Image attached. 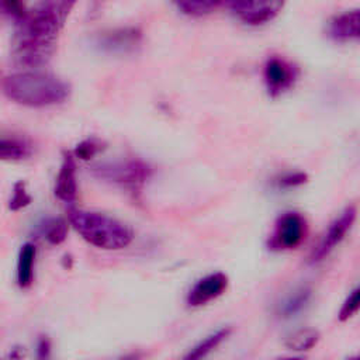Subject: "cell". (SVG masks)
I'll return each instance as SVG.
<instances>
[{
	"instance_id": "obj_1",
	"label": "cell",
	"mask_w": 360,
	"mask_h": 360,
	"mask_svg": "<svg viewBox=\"0 0 360 360\" xmlns=\"http://www.w3.org/2000/svg\"><path fill=\"white\" fill-rule=\"evenodd\" d=\"M75 1H41L15 22L11 56L18 65L39 68L52 58L59 32Z\"/></svg>"
},
{
	"instance_id": "obj_2",
	"label": "cell",
	"mask_w": 360,
	"mask_h": 360,
	"mask_svg": "<svg viewBox=\"0 0 360 360\" xmlns=\"http://www.w3.org/2000/svg\"><path fill=\"white\" fill-rule=\"evenodd\" d=\"M4 94L13 101L28 107H46L62 103L70 93V86L55 75L27 70L4 76Z\"/></svg>"
},
{
	"instance_id": "obj_3",
	"label": "cell",
	"mask_w": 360,
	"mask_h": 360,
	"mask_svg": "<svg viewBox=\"0 0 360 360\" xmlns=\"http://www.w3.org/2000/svg\"><path fill=\"white\" fill-rule=\"evenodd\" d=\"M68 221L87 243L100 249L120 250L134 239V232L128 225L100 212L70 207Z\"/></svg>"
},
{
	"instance_id": "obj_4",
	"label": "cell",
	"mask_w": 360,
	"mask_h": 360,
	"mask_svg": "<svg viewBox=\"0 0 360 360\" xmlns=\"http://www.w3.org/2000/svg\"><path fill=\"white\" fill-rule=\"evenodd\" d=\"M91 173L105 181L118 184L132 193L139 191L149 179L152 169L141 159H127L94 165Z\"/></svg>"
},
{
	"instance_id": "obj_5",
	"label": "cell",
	"mask_w": 360,
	"mask_h": 360,
	"mask_svg": "<svg viewBox=\"0 0 360 360\" xmlns=\"http://www.w3.org/2000/svg\"><path fill=\"white\" fill-rule=\"evenodd\" d=\"M308 235V222L298 211L280 214L267 239V248L274 252L297 249Z\"/></svg>"
},
{
	"instance_id": "obj_6",
	"label": "cell",
	"mask_w": 360,
	"mask_h": 360,
	"mask_svg": "<svg viewBox=\"0 0 360 360\" xmlns=\"http://www.w3.org/2000/svg\"><path fill=\"white\" fill-rule=\"evenodd\" d=\"M357 218V207L354 204H349L343 208V211L336 217L325 231L322 239L318 246L309 255V263L315 264L326 259L346 238V235L353 228Z\"/></svg>"
},
{
	"instance_id": "obj_7",
	"label": "cell",
	"mask_w": 360,
	"mask_h": 360,
	"mask_svg": "<svg viewBox=\"0 0 360 360\" xmlns=\"http://www.w3.org/2000/svg\"><path fill=\"white\" fill-rule=\"evenodd\" d=\"M228 7L240 21L248 25H263L276 18L284 7V1L276 0H232Z\"/></svg>"
},
{
	"instance_id": "obj_8",
	"label": "cell",
	"mask_w": 360,
	"mask_h": 360,
	"mask_svg": "<svg viewBox=\"0 0 360 360\" xmlns=\"http://www.w3.org/2000/svg\"><path fill=\"white\" fill-rule=\"evenodd\" d=\"M298 77V68L280 56H270L263 65V80L270 97L291 89Z\"/></svg>"
},
{
	"instance_id": "obj_9",
	"label": "cell",
	"mask_w": 360,
	"mask_h": 360,
	"mask_svg": "<svg viewBox=\"0 0 360 360\" xmlns=\"http://www.w3.org/2000/svg\"><path fill=\"white\" fill-rule=\"evenodd\" d=\"M228 284H229V278L222 271H215L201 277L190 288L186 298L187 305L197 308L217 300L226 291Z\"/></svg>"
},
{
	"instance_id": "obj_10",
	"label": "cell",
	"mask_w": 360,
	"mask_h": 360,
	"mask_svg": "<svg viewBox=\"0 0 360 360\" xmlns=\"http://www.w3.org/2000/svg\"><path fill=\"white\" fill-rule=\"evenodd\" d=\"M142 39V32L135 27H121L104 31L97 37V45L111 53L135 51Z\"/></svg>"
},
{
	"instance_id": "obj_11",
	"label": "cell",
	"mask_w": 360,
	"mask_h": 360,
	"mask_svg": "<svg viewBox=\"0 0 360 360\" xmlns=\"http://www.w3.org/2000/svg\"><path fill=\"white\" fill-rule=\"evenodd\" d=\"M328 37L338 42L360 41V8H353L333 15L328 21Z\"/></svg>"
},
{
	"instance_id": "obj_12",
	"label": "cell",
	"mask_w": 360,
	"mask_h": 360,
	"mask_svg": "<svg viewBox=\"0 0 360 360\" xmlns=\"http://www.w3.org/2000/svg\"><path fill=\"white\" fill-rule=\"evenodd\" d=\"M55 195L63 202H73L77 197V181H76V163L70 152H66L56 176Z\"/></svg>"
},
{
	"instance_id": "obj_13",
	"label": "cell",
	"mask_w": 360,
	"mask_h": 360,
	"mask_svg": "<svg viewBox=\"0 0 360 360\" xmlns=\"http://www.w3.org/2000/svg\"><path fill=\"white\" fill-rule=\"evenodd\" d=\"M35 255L37 249L35 245L31 242H25L21 245L17 257V284L20 288L31 287L34 281V264H35Z\"/></svg>"
},
{
	"instance_id": "obj_14",
	"label": "cell",
	"mask_w": 360,
	"mask_h": 360,
	"mask_svg": "<svg viewBox=\"0 0 360 360\" xmlns=\"http://www.w3.org/2000/svg\"><path fill=\"white\" fill-rule=\"evenodd\" d=\"M231 328H221L208 336H205L201 342H198L194 347H191L180 360H205L212 352L217 350V347L228 339L231 335Z\"/></svg>"
},
{
	"instance_id": "obj_15",
	"label": "cell",
	"mask_w": 360,
	"mask_h": 360,
	"mask_svg": "<svg viewBox=\"0 0 360 360\" xmlns=\"http://www.w3.org/2000/svg\"><path fill=\"white\" fill-rule=\"evenodd\" d=\"M311 288L307 285L298 287L297 290H294L290 295H287L277 307V315L280 318H291L294 315H297L300 311H302L309 298H311Z\"/></svg>"
},
{
	"instance_id": "obj_16",
	"label": "cell",
	"mask_w": 360,
	"mask_h": 360,
	"mask_svg": "<svg viewBox=\"0 0 360 360\" xmlns=\"http://www.w3.org/2000/svg\"><path fill=\"white\" fill-rule=\"evenodd\" d=\"M321 339V333L315 328H301L290 333L285 340L284 346L292 352H308L318 345Z\"/></svg>"
},
{
	"instance_id": "obj_17",
	"label": "cell",
	"mask_w": 360,
	"mask_h": 360,
	"mask_svg": "<svg viewBox=\"0 0 360 360\" xmlns=\"http://www.w3.org/2000/svg\"><path fill=\"white\" fill-rule=\"evenodd\" d=\"M31 145L21 138H7L1 136L0 139V158L3 160H21L30 156Z\"/></svg>"
},
{
	"instance_id": "obj_18",
	"label": "cell",
	"mask_w": 360,
	"mask_h": 360,
	"mask_svg": "<svg viewBox=\"0 0 360 360\" xmlns=\"http://www.w3.org/2000/svg\"><path fill=\"white\" fill-rule=\"evenodd\" d=\"M174 6L187 15L202 17V15L211 14L218 7L225 6V3L218 0H180V1H176Z\"/></svg>"
},
{
	"instance_id": "obj_19",
	"label": "cell",
	"mask_w": 360,
	"mask_h": 360,
	"mask_svg": "<svg viewBox=\"0 0 360 360\" xmlns=\"http://www.w3.org/2000/svg\"><path fill=\"white\" fill-rule=\"evenodd\" d=\"M41 233L51 245H60L68 236V222L63 218H48L41 225Z\"/></svg>"
},
{
	"instance_id": "obj_20",
	"label": "cell",
	"mask_w": 360,
	"mask_h": 360,
	"mask_svg": "<svg viewBox=\"0 0 360 360\" xmlns=\"http://www.w3.org/2000/svg\"><path fill=\"white\" fill-rule=\"evenodd\" d=\"M357 312H360V284L354 287L342 302L338 311V319L339 322H346L352 319Z\"/></svg>"
},
{
	"instance_id": "obj_21",
	"label": "cell",
	"mask_w": 360,
	"mask_h": 360,
	"mask_svg": "<svg viewBox=\"0 0 360 360\" xmlns=\"http://www.w3.org/2000/svg\"><path fill=\"white\" fill-rule=\"evenodd\" d=\"M103 142L97 138H87L79 142L75 148V156L82 160H89L93 156H96L100 150H103Z\"/></svg>"
},
{
	"instance_id": "obj_22",
	"label": "cell",
	"mask_w": 360,
	"mask_h": 360,
	"mask_svg": "<svg viewBox=\"0 0 360 360\" xmlns=\"http://www.w3.org/2000/svg\"><path fill=\"white\" fill-rule=\"evenodd\" d=\"M31 202V195L28 194L25 188V183L22 180L15 181L13 187V195L8 201V208L11 211H18L24 207H27Z\"/></svg>"
},
{
	"instance_id": "obj_23",
	"label": "cell",
	"mask_w": 360,
	"mask_h": 360,
	"mask_svg": "<svg viewBox=\"0 0 360 360\" xmlns=\"http://www.w3.org/2000/svg\"><path fill=\"white\" fill-rule=\"evenodd\" d=\"M276 184L283 188L300 187L308 181V174L304 172H288L276 177Z\"/></svg>"
},
{
	"instance_id": "obj_24",
	"label": "cell",
	"mask_w": 360,
	"mask_h": 360,
	"mask_svg": "<svg viewBox=\"0 0 360 360\" xmlns=\"http://www.w3.org/2000/svg\"><path fill=\"white\" fill-rule=\"evenodd\" d=\"M35 360H52V343L46 335H39L35 347Z\"/></svg>"
},
{
	"instance_id": "obj_25",
	"label": "cell",
	"mask_w": 360,
	"mask_h": 360,
	"mask_svg": "<svg viewBox=\"0 0 360 360\" xmlns=\"http://www.w3.org/2000/svg\"><path fill=\"white\" fill-rule=\"evenodd\" d=\"M25 356H27L25 347L17 345V346L11 347V349L4 354L3 360H24Z\"/></svg>"
},
{
	"instance_id": "obj_26",
	"label": "cell",
	"mask_w": 360,
	"mask_h": 360,
	"mask_svg": "<svg viewBox=\"0 0 360 360\" xmlns=\"http://www.w3.org/2000/svg\"><path fill=\"white\" fill-rule=\"evenodd\" d=\"M120 360H141V356L139 354H128V356H125V357H122V359H120Z\"/></svg>"
},
{
	"instance_id": "obj_27",
	"label": "cell",
	"mask_w": 360,
	"mask_h": 360,
	"mask_svg": "<svg viewBox=\"0 0 360 360\" xmlns=\"http://www.w3.org/2000/svg\"><path fill=\"white\" fill-rule=\"evenodd\" d=\"M285 360H302L301 357H290V359H285Z\"/></svg>"
},
{
	"instance_id": "obj_28",
	"label": "cell",
	"mask_w": 360,
	"mask_h": 360,
	"mask_svg": "<svg viewBox=\"0 0 360 360\" xmlns=\"http://www.w3.org/2000/svg\"><path fill=\"white\" fill-rule=\"evenodd\" d=\"M347 360H360V356H354V357H350Z\"/></svg>"
}]
</instances>
